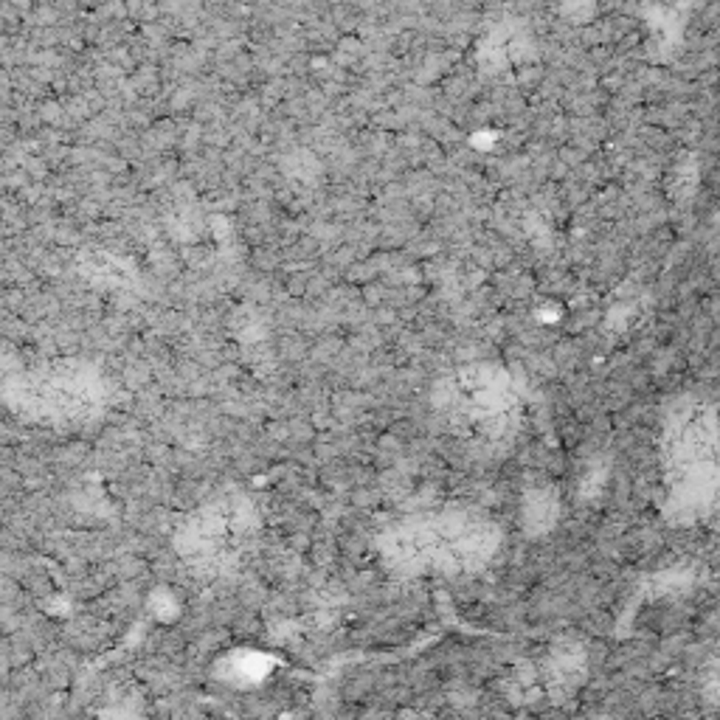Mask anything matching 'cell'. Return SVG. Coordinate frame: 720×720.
<instances>
[{"instance_id":"cell-3","label":"cell","mask_w":720,"mask_h":720,"mask_svg":"<svg viewBox=\"0 0 720 720\" xmlns=\"http://www.w3.org/2000/svg\"><path fill=\"white\" fill-rule=\"evenodd\" d=\"M254 532V510L237 496L220 498L192 515L177 532V552L192 568L215 575L237 563Z\"/></svg>"},{"instance_id":"cell-2","label":"cell","mask_w":720,"mask_h":720,"mask_svg":"<svg viewBox=\"0 0 720 720\" xmlns=\"http://www.w3.org/2000/svg\"><path fill=\"white\" fill-rule=\"evenodd\" d=\"M107 386L99 369L74 357L23 369L6 380V403L26 419L71 425L105 408Z\"/></svg>"},{"instance_id":"cell-6","label":"cell","mask_w":720,"mask_h":720,"mask_svg":"<svg viewBox=\"0 0 720 720\" xmlns=\"http://www.w3.org/2000/svg\"><path fill=\"white\" fill-rule=\"evenodd\" d=\"M90 14H93V18L99 20L102 26L129 20V18H127V0H105V4H102V6H96Z\"/></svg>"},{"instance_id":"cell-4","label":"cell","mask_w":720,"mask_h":720,"mask_svg":"<svg viewBox=\"0 0 720 720\" xmlns=\"http://www.w3.org/2000/svg\"><path fill=\"white\" fill-rule=\"evenodd\" d=\"M513 391L501 372L493 369H467L459 378L448 380V397L439 408H445L450 419L470 425L479 434H498L496 422L513 411Z\"/></svg>"},{"instance_id":"cell-5","label":"cell","mask_w":720,"mask_h":720,"mask_svg":"<svg viewBox=\"0 0 720 720\" xmlns=\"http://www.w3.org/2000/svg\"><path fill=\"white\" fill-rule=\"evenodd\" d=\"M127 18L136 26L158 23L163 18V6L155 4V0H127Z\"/></svg>"},{"instance_id":"cell-7","label":"cell","mask_w":720,"mask_h":720,"mask_svg":"<svg viewBox=\"0 0 720 720\" xmlns=\"http://www.w3.org/2000/svg\"><path fill=\"white\" fill-rule=\"evenodd\" d=\"M4 6H12L14 12H20L23 18H26V14L37 6V0H4Z\"/></svg>"},{"instance_id":"cell-1","label":"cell","mask_w":720,"mask_h":720,"mask_svg":"<svg viewBox=\"0 0 720 720\" xmlns=\"http://www.w3.org/2000/svg\"><path fill=\"white\" fill-rule=\"evenodd\" d=\"M498 537L484 520L445 513L408 520L383 537L388 563L400 571H467L481 566Z\"/></svg>"}]
</instances>
